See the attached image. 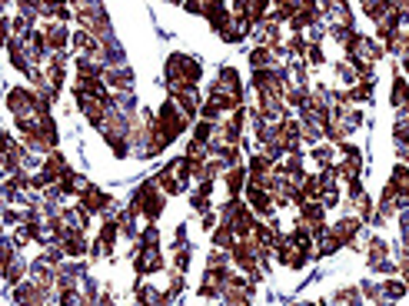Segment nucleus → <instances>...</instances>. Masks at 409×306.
<instances>
[{"label":"nucleus","instance_id":"obj_7","mask_svg":"<svg viewBox=\"0 0 409 306\" xmlns=\"http://www.w3.org/2000/svg\"><path fill=\"white\" fill-rule=\"evenodd\" d=\"M103 83L110 94H133V67L120 63V67H103Z\"/></svg>","mask_w":409,"mask_h":306},{"label":"nucleus","instance_id":"obj_9","mask_svg":"<svg viewBox=\"0 0 409 306\" xmlns=\"http://www.w3.org/2000/svg\"><path fill=\"white\" fill-rule=\"evenodd\" d=\"M203 17H206V23L213 27V34H223V30L233 27L230 3H220V0H210V3H203Z\"/></svg>","mask_w":409,"mask_h":306},{"label":"nucleus","instance_id":"obj_19","mask_svg":"<svg viewBox=\"0 0 409 306\" xmlns=\"http://www.w3.org/2000/svg\"><path fill=\"white\" fill-rule=\"evenodd\" d=\"M383 260H392V247L383 236H370V243H366V267H376Z\"/></svg>","mask_w":409,"mask_h":306},{"label":"nucleus","instance_id":"obj_27","mask_svg":"<svg viewBox=\"0 0 409 306\" xmlns=\"http://www.w3.org/2000/svg\"><path fill=\"white\" fill-rule=\"evenodd\" d=\"M250 67H253V74H257V70H270V67H279V63L273 60V50H270V47H253V50H250Z\"/></svg>","mask_w":409,"mask_h":306},{"label":"nucleus","instance_id":"obj_1","mask_svg":"<svg viewBox=\"0 0 409 306\" xmlns=\"http://www.w3.org/2000/svg\"><path fill=\"white\" fill-rule=\"evenodd\" d=\"M127 210H130L133 216H143L147 223H153L160 213L167 210V196H163V190L157 187V180H143V183L130 193Z\"/></svg>","mask_w":409,"mask_h":306},{"label":"nucleus","instance_id":"obj_29","mask_svg":"<svg viewBox=\"0 0 409 306\" xmlns=\"http://www.w3.org/2000/svg\"><path fill=\"white\" fill-rule=\"evenodd\" d=\"M40 140L50 147V150H57V143H60V134H57V120L54 114H43L40 116Z\"/></svg>","mask_w":409,"mask_h":306},{"label":"nucleus","instance_id":"obj_24","mask_svg":"<svg viewBox=\"0 0 409 306\" xmlns=\"http://www.w3.org/2000/svg\"><path fill=\"white\" fill-rule=\"evenodd\" d=\"M390 103L396 107V110H403V107H409V80H406V76H392Z\"/></svg>","mask_w":409,"mask_h":306},{"label":"nucleus","instance_id":"obj_31","mask_svg":"<svg viewBox=\"0 0 409 306\" xmlns=\"http://www.w3.org/2000/svg\"><path fill=\"white\" fill-rule=\"evenodd\" d=\"M310 160L317 163L319 170H330V167L336 163V150L330 147V143H319V147H313V150H310Z\"/></svg>","mask_w":409,"mask_h":306},{"label":"nucleus","instance_id":"obj_23","mask_svg":"<svg viewBox=\"0 0 409 306\" xmlns=\"http://www.w3.org/2000/svg\"><path fill=\"white\" fill-rule=\"evenodd\" d=\"M3 280L10 283V289H14V287H20L23 280H30V263H27L23 256H17V260H14L10 267L3 269Z\"/></svg>","mask_w":409,"mask_h":306},{"label":"nucleus","instance_id":"obj_51","mask_svg":"<svg viewBox=\"0 0 409 306\" xmlns=\"http://www.w3.org/2000/svg\"><path fill=\"white\" fill-rule=\"evenodd\" d=\"M223 306H250V300H226Z\"/></svg>","mask_w":409,"mask_h":306},{"label":"nucleus","instance_id":"obj_15","mask_svg":"<svg viewBox=\"0 0 409 306\" xmlns=\"http://www.w3.org/2000/svg\"><path fill=\"white\" fill-rule=\"evenodd\" d=\"M30 280H34L40 289L54 293V287H57V267H50L43 256H37V260L30 263Z\"/></svg>","mask_w":409,"mask_h":306},{"label":"nucleus","instance_id":"obj_12","mask_svg":"<svg viewBox=\"0 0 409 306\" xmlns=\"http://www.w3.org/2000/svg\"><path fill=\"white\" fill-rule=\"evenodd\" d=\"M253 37H257V47H270V50L283 47V30H279L277 20H270V17L253 27Z\"/></svg>","mask_w":409,"mask_h":306},{"label":"nucleus","instance_id":"obj_20","mask_svg":"<svg viewBox=\"0 0 409 306\" xmlns=\"http://www.w3.org/2000/svg\"><path fill=\"white\" fill-rule=\"evenodd\" d=\"M170 100H173V103L180 107V114H183L186 120H197V116H200V107H203V103H200V96H197V90H186V94H180V96H170Z\"/></svg>","mask_w":409,"mask_h":306},{"label":"nucleus","instance_id":"obj_37","mask_svg":"<svg viewBox=\"0 0 409 306\" xmlns=\"http://www.w3.org/2000/svg\"><path fill=\"white\" fill-rule=\"evenodd\" d=\"M379 289H383V300H399V296H406L409 283L406 280H386V283H379Z\"/></svg>","mask_w":409,"mask_h":306},{"label":"nucleus","instance_id":"obj_52","mask_svg":"<svg viewBox=\"0 0 409 306\" xmlns=\"http://www.w3.org/2000/svg\"><path fill=\"white\" fill-rule=\"evenodd\" d=\"M3 10H7V3H3V0H0V17H3Z\"/></svg>","mask_w":409,"mask_h":306},{"label":"nucleus","instance_id":"obj_53","mask_svg":"<svg viewBox=\"0 0 409 306\" xmlns=\"http://www.w3.org/2000/svg\"><path fill=\"white\" fill-rule=\"evenodd\" d=\"M0 236H3V223H0Z\"/></svg>","mask_w":409,"mask_h":306},{"label":"nucleus","instance_id":"obj_16","mask_svg":"<svg viewBox=\"0 0 409 306\" xmlns=\"http://www.w3.org/2000/svg\"><path fill=\"white\" fill-rule=\"evenodd\" d=\"M60 249H63V256H67V260H80V256H87V253H90V243H87V236H83V233L67 229V236L60 240Z\"/></svg>","mask_w":409,"mask_h":306},{"label":"nucleus","instance_id":"obj_28","mask_svg":"<svg viewBox=\"0 0 409 306\" xmlns=\"http://www.w3.org/2000/svg\"><path fill=\"white\" fill-rule=\"evenodd\" d=\"M299 3H303V0H279V3H273L270 20H277V23H283V20H293L299 14Z\"/></svg>","mask_w":409,"mask_h":306},{"label":"nucleus","instance_id":"obj_14","mask_svg":"<svg viewBox=\"0 0 409 306\" xmlns=\"http://www.w3.org/2000/svg\"><path fill=\"white\" fill-rule=\"evenodd\" d=\"M7 60H10V67H14V70H20L23 76L34 74V63H30V57H27V47H23V40H17V37L7 40Z\"/></svg>","mask_w":409,"mask_h":306},{"label":"nucleus","instance_id":"obj_5","mask_svg":"<svg viewBox=\"0 0 409 306\" xmlns=\"http://www.w3.org/2000/svg\"><path fill=\"white\" fill-rule=\"evenodd\" d=\"M77 200H80V207L90 213V216H97V213H100L103 220H113V216H110V213H113V196L107 190H100V187H93V183H90V187L80 193Z\"/></svg>","mask_w":409,"mask_h":306},{"label":"nucleus","instance_id":"obj_10","mask_svg":"<svg viewBox=\"0 0 409 306\" xmlns=\"http://www.w3.org/2000/svg\"><path fill=\"white\" fill-rule=\"evenodd\" d=\"M163 267H167V260H163L160 249H133V269H137V276L160 273Z\"/></svg>","mask_w":409,"mask_h":306},{"label":"nucleus","instance_id":"obj_48","mask_svg":"<svg viewBox=\"0 0 409 306\" xmlns=\"http://www.w3.org/2000/svg\"><path fill=\"white\" fill-rule=\"evenodd\" d=\"M200 223H203V229H210V233H213V229L220 227V216H217L213 210H206V213H200Z\"/></svg>","mask_w":409,"mask_h":306},{"label":"nucleus","instance_id":"obj_44","mask_svg":"<svg viewBox=\"0 0 409 306\" xmlns=\"http://www.w3.org/2000/svg\"><path fill=\"white\" fill-rule=\"evenodd\" d=\"M180 293H183V273H177V269H173V273H170V289H167V296H170V300H177Z\"/></svg>","mask_w":409,"mask_h":306},{"label":"nucleus","instance_id":"obj_42","mask_svg":"<svg viewBox=\"0 0 409 306\" xmlns=\"http://www.w3.org/2000/svg\"><path fill=\"white\" fill-rule=\"evenodd\" d=\"M336 80H339V83H350V87H356V80H359V76H356V70L346 63V60H343V63H336Z\"/></svg>","mask_w":409,"mask_h":306},{"label":"nucleus","instance_id":"obj_41","mask_svg":"<svg viewBox=\"0 0 409 306\" xmlns=\"http://www.w3.org/2000/svg\"><path fill=\"white\" fill-rule=\"evenodd\" d=\"M303 63H306V67H323V63H326V57H323V47H319V43H310V47H306V57H303Z\"/></svg>","mask_w":409,"mask_h":306},{"label":"nucleus","instance_id":"obj_4","mask_svg":"<svg viewBox=\"0 0 409 306\" xmlns=\"http://www.w3.org/2000/svg\"><path fill=\"white\" fill-rule=\"evenodd\" d=\"M243 203L250 207V210L257 213V220H273V210H277V203H273V196L263 190V183L257 180H246V190H243Z\"/></svg>","mask_w":409,"mask_h":306},{"label":"nucleus","instance_id":"obj_30","mask_svg":"<svg viewBox=\"0 0 409 306\" xmlns=\"http://www.w3.org/2000/svg\"><path fill=\"white\" fill-rule=\"evenodd\" d=\"M233 243H237V233H233L230 227H223V223L213 229V236H210V247H213V249H223V253H230V247H233Z\"/></svg>","mask_w":409,"mask_h":306},{"label":"nucleus","instance_id":"obj_33","mask_svg":"<svg viewBox=\"0 0 409 306\" xmlns=\"http://www.w3.org/2000/svg\"><path fill=\"white\" fill-rule=\"evenodd\" d=\"M210 193H213V183H200L197 190L190 193V207L197 213H206L210 210Z\"/></svg>","mask_w":409,"mask_h":306},{"label":"nucleus","instance_id":"obj_40","mask_svg":"<svg viewBox=\"0 0 409 306\" xmlns=\"http://www.w3.org/2000/svg\"><path fill=\"white\" fill-rule=\"evenodd\" d=\"M223 267H233V263H230V253L210 249V253H206V269H223Z\"/></svg>","mask_w":409,"mask_h":306},{"label":"nucleus","instance_id":"obj_49","mask_svg":"<svg viewBox=\"0 0 409 306\" xmlns=\"http://www.w3.org/2000/svg\"><path fill=\"white\" fill-rule=\"evenodd\" d=\"M34 236H30V229L27 227H17V233H14V243H17V249H23L27 243H30Z\"/></svg>","mask_w":409,"mask_h":306},{"label":"nucleus","instance_id":"obj_45","mask_svg":"<svg viewBox=\"0 0 409 306\" xmlns=\"http://www.w3.org/2000/svg\"><path fill=\"white\" fill-rule=\"evenodd\" d=\"M346 196H350V203L363 200V196H366V187H363V180H350V183H346Z\"/></svg>","mask_w":409,"mask_h":306},{"label":"nucleus","instance_id":"obj_36","mask_svg":"<svg viewBox=\"0 0 409 306\" xmlns=\"http://www.w3.org/2000/svg\"><path fill=\"white\" fill-rule=\"evenodd\" d=\"M350 100L353 103H372V76L356 80V87H350Z\"/></svg>","mask_w":409,"mask_h":306},{"label":"nucleus","instance_id":"obj_18","mask_svg":"<svg viewBox=\"0 0 409 306\" xmlns=\"http://www.w3.org/2000/svg\"><path fill=\"white\" fill-rule=\"evenodd\" d=\"M43 37H47V50H50V54H67V47H70V30H67V23H50V27L43 30Z\"/></svg>","mask_w":409,"mask_h":306},{"label":"nucleus","instance_id":"obj_3","mask_svg":"<svg viewBox=\"0 0 409 306\" xmlns=\"http://www.w3.org/2000/svg\"><path fill=\"white\" fill-rule=\"evenodd\" d=\"M190 130V120H186L183 114H180V107L173 103V100H163L160 103V110H157V134L163 136V143H173V140H180V136Z\"/></svg>","mask_w":409,"mask_h":306},{"label":"nucleus","instance_id":"obj_35","mask_svg":"<svg viewBox=\"0 0 409 306\" xmlns=\"http://www.w3.org/2000/svg\"><path fill=\"white\" fill-rule=\"evenodd\" d=\"M333 306H366V300H363L359 287H346L333 296Z\"/></svg>","mask_w":409,"mask_h":306},{"label":"nucleus","instance_id":"obj_17","mask_svg":"<svg viewBox=\"0 0 409 306\" xmlns=\"http://www.w3.org/2000/svg\"><path fill=\"white\" fill-rule=\"evenodd\" d=\"M246 180H250V173H246V163H237V167H230L223 173V183H226V193H230V200H240L243 190H246Z\"/></svg>","mask_w":409,"mask_h":306},{"label":"nucleus","instance_id":"obj_22","mask_svg":"<svg viewBox=\"0 0 409 306\" xmlns=\"http://www.w3.org/2000/svg\"><path fill=\"white\" fill-rule=\"evenodd\" d=\"M246 173H250V180H257V183H263L270 173H273V163L263 156V153H253L250 160H246Z\"/></svg>","mask_w":409,"mask_h":306},{"label":"nucleus","instance_id":"obj_46","mask_svg":"<svg viewBox=\"0 0 409 306\" xmlns=\"http://www.w3.org/2000/svg\"><path fill=\"white\" fill-rule=\"evenodd\" d=\"M390 180H396L399 187H406V190H409V167H406V163H396V167H392Z\"/></svg>","mask_w":409,"mask_h":306},{"label":"nucleus","instance_id":"obj_39","mask_svg":"<svg viewBox=\"0 0 409 306\" xmlns=\"http://www.w3.org/2000/svg\"><path fill=\"white\" fill-rule=\"evenodd\" d=\"M197 296H200V300H220V296H223V287H217V283H213V280H200V287H197Z\"/></svg>","mask_w":409,"mask_h":306},{"label":"nucleus","instance_id":"obj_6","mask_svg":"<svg viewBox=\"0 0 409 306\" xmlns=\"http://www.w3.org/2000/svg\"><path fill=\"white\" fill-rule=\"evenodd\" d=\"M10 296H14V303H17V306H47L50 300H54V293L40 289L34 280H23L20 287L10 289Z\"/></svg>","mask_w":409,"mask_h":306},{"label":"nucleus","instance_id":"obj_21","mask_svg":"<svg viewBox=\"0 0 409 306\" xmlns=\"http://www.w3.org/2000/svg\"><path fill=\"white\" fill-rule=\"evenodd\" d=\"M323 220H326V210H323V203H303V207H299V223H303V227H310V229L326 227Z\"/></svg>","mask_w":409,"mask_h":306},{"label":"nucleus","instance_id":"obj_50","mask_svg":"<svg viewBox=\"0 0 409 306\" xmlns=\"http://www.w3.org/2000/svg\"><path fill=\"white\" fill-rule=\"evenodd\" d=\"M180 7H183L186 14H200V17H203V3H197V0H186V3H180Z\"/></svg>","mask_w":409,"mask_h":306},{"label":"nucleus","instance_id":"obj_43","mask_svg":"<svg viewBox=\"0 0 409 306\" xmlns=\"http://www.w3.org/2000/svg\"><path fill=\"white\" fill-rule=\"evenodd\" d=\"M186 267H190V247L173 249V269H177V273H186Z\"/></svg>","mask_w":409,"mask_h":306},{"label":"nucleus","instance_id":"obj_11","mask_svg":"<svg viewBox=\"0 0 409 306\" xmlns=\"http://www.w3.org/2000/svg\"><path fill=\"white\" fill-rule=\"evenodd\" d=\"M319 20H323V14H319V3H313V0H303V3H299V14L290 20V30H293V34H299V30H313V27H319Z\"/></svg>","mask_w":409,"mask_h":306},{"label":"nucleus","instance_id":"obj_26","mask_svg":"<svg viewBox=\"0 0 409 306\" xmlns=\"http://www.w3.org/2000/svg\"><path fill=\"white\" fill-rule=\"evenodd\" d=\"M359 10H363V14H366L370 20L383 23V20H386V14L392 10V0H366V3H359Z\"/></svg>","mask_w":409,"mask_h":306},{"label":"nucleus","instance_id":"obj_47","mask_svg":"<svg viewBox=\"0 0 409 306\" xmlns=\"http://www.w3.org/2000/svg\"><path fill=\"white\" fill-rule=\"evenodd\" d=\"M14 37V20L10 17H0V43L7 47V40Z\"/></svg>","mask_w":409,"mask_h":306},{"label":"nucleus","instance_id":"obj_25","mask_svg":"<svg viewBox=\"0 0 409 306\" xmlns=\"http://www.w3.org/2000/svg\"><path fill=\"white\" fill-rule=\"evenodd\" d=\"M153 180H157V187L163 190V196H177V193H183V183L173 176V170H170V167H163V170L157 173Z\"/></svg>","mask_w":409,"mask_h":306},{"label":"nucleus","instance_id":"obj_8","mask_svg":"<svg viewBox=\"0 0 409 306\" xmlns=\"http://www.w3.org/2000/svg\"><path fill=\"white\" fill-rule=\"evenodd\" d=\"M359 233H363V220H359V216H343V220L333 223V236L339 240V247L363 249L359 247Z\"/></svg>","mask_w":409,"mask_h":306},{"label":"nucleus","instance_id":"obj_32","mask_svg":"<svg viewBox=\"0 0 409 306\" xmlns=\"http://www.w3.org/2000/svg\"><path fill=\"white\" fill-rule=\"evenodd\" d=\"M133 249H160V229H157V223H147V227L140 229Z\"/></svg>","mask_w":409,"mask_h":306},{"label":"nucleus","instance_id":"obj_2","mask_svg":"<svg viewBox=\"0 0 409 306\" xmlns=\"http://www.w3.org/2000/svg\"><path fill=\"white\" fill-rule=\"evenodd\" d=\"M7 110L14 116H43L50 114V100H43L34 87H10L7 90Z\"/></svg>","mask_w":409,"mask_h":306},{"label":"nucleus","instance_id":"obj_34","mask_svg":"<svg viewBox=\"0 0 409 306\" xmlns=\"http://www.w3.org/2000/svg\"><path fill=\"white\" fill-rule=\"evenodd\" d=\"M97 240H100V243L113 253L117 240H120V227H117V220H103V223H100V233H97Z\"/></svg>","mask_w":409,"mask_h":306},{"label":"nucleus","instance_id":"obj_38","mask_svg":"<svg viewBox=\"0 0 409 306\" xmlns=\"http://www.w3.org/2000/svg\"><path fill=\"white\" fill-rule=\"evenodd\" d=\"M14 7H17V17H20V20H27L30 27H34V23L40 20L37 3H34V0H20V3H14Z\"/></svg>","mask_w":409,"mask_h":306},{"label":"nucleus","instance_id":"obj_13","mask_svg":"<svg viewBox=\"0 0 409 306\" xmlns=\"http://www.w3.org/2000/svg\"><path fill=\"white\" fill-rule=\"evenodd\" d=\"M70 170H74V167L67 163V156H63L60 150H50L47 156H43V163H40V173H43V176L50 180V187H54L57 180L63 176V173H70Z\"/></svg>","mask_w":409,"mask_h":306}]
</instances>
